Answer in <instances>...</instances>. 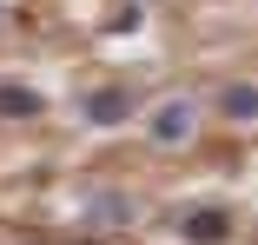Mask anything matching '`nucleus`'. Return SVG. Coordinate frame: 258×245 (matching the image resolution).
Listing matches in <instances>:
<instances>
[{
    "mask_svg": "<svg viewBox=\"0 0 258 245\" xmlns=\"http://www.w3.org/2000/svg\"><path fill=\"white\" fill-rule=\"evenodd\" d=\"M199 133V100H185V93H172V100H159L146 113V139L152 146H185Z\"/></svg>",
    "mask_w": 258,
    "mask_h": 245,
    "instance_id": "f257e3e1",
    "label": "nucleus"
},
{
    "mask_svg": "<svg viewBox=\"0 0 258 245\" xmlns=\"http://www.w3.org/2000/svg\"><path fill=\"white\" fill-rule=\"evenodd\" d=\"M172 225H179L185 245H225V238H232V212H225V206H185Z\"/></svg>",
    "mask_w": 258,
    "mask_h": 245,
    "instance_id": "f03ea898",
    "label": "nucleus"
},
{
    "mask_svg": "<svg viewBox=\"0 0 258 245\" xmlns=\"http://www.w3.org/2000/svg\"><path fill=\"white\" fill-rule=\"evenodd\" d=\"M80 113H86V126H126L133 119V93L126 86H93L80 100Z\"/></svg>",
    "mask_w": 258,
    "mask_h": 245,
    "instance_id": "7ed1b4c3",
    "label": "nucleus"
},
{
    "mask_svg": "<svg viewBox=\"0 0 258 245\" xmlns=\"http://www.w3.org/2000/svg\"><path fill=\"white\" fill-rule=\"evenodd\" d=\"M46 113V100L33 86H20V80H0V119H40Z\"/></svg>",
    "mask_w": 258,
    "mask_h": 245,
    "instance_id": "20e7f679",
    "label": "nucleus"
},
{
    "mask_svg": "<svg viewBox=\"0 0 258 245\" xmlns=\"http://www.w3.org/2000/svg\"><path fill=\"white\" fill-rule=\"evenodd\" d=\"M126 219H133L126 192H86V225H126Z\"/></svg>",
    "mask_w": 258,
    "mask_h": 245,
    "instance_id": "39448f33",
    "label": "nucleus"
},
{
    "mask_svg": "<svg viewBox=\"0 0 258 245\" xmlns=\"http://www.w3.org/2000/svg\"><path fill=\"white\" fill-rule=\"evenodd\" d=\"M219 113H225V119H258V86H251V80L219 86Z\"/></svg>",
    "mask_w": 258,
    "mask_h": 245,
    "instance_id": "423d86ee",
    "label": "nucleus"
},
{
    "mask_svg": "<svg viewBox=\"0 0 258 245\" xmlns=\"http://www.w3.org/2000/svg\"><path fill=\"white\" fill-rule=\"evenodd\" d=\"M133 27H139V7H119V14L106 20V33H133Z\"/></svg>",
    "mask_w": 258,
    "mask_h": 245,
    "instance_id": "0eeeda50",
    "label": "nucleus"
}]
</instances>
